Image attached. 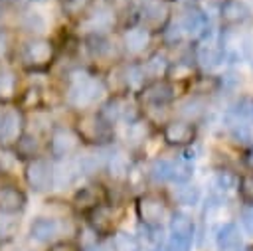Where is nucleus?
<instances>
[{
  "label": "nucleus",
  "instance_id": "nucleus-16",
  "mask_svg": "<svg viewBox=\"0 0 253 251\" xmlns=\"http://www.w3.org/2000/svg\"><path fill=\"white\" fill-rule=\"evenodd\" d=\"M204 111H206V103H204V99L202 97H190L188 101H184L182 105H180V117L184 119V121H188V123H194V121H198L202 115H204Z\"/></svg>",
  "mask_w": 253,
  "mask_h": 251
},
{
  "label": "nucleus",
  "instance_id": "nucleus-23",
  "mask_svg": "<svg viewBox=\"0 0 253 251\" xmlns=\"http://www.w3.org/2000/svg\"><path fill=\"white\" fill-rule=\"evenodd\" d=\"M16 227H18L16 215L10 211H0V241L10 239L16 233Z\"/></svg>",
  "mask_w": 253,
  "mask_h": 251
},
{
  "label": "nucleus",
  "instance_id": "nucleus-3",
  "mask_svg": "<svg viewBox=\"0 0 253 251\" xmlns=\"http://www.w3.org/2000/svg\"><path fill=\"white\" fill-rule=\"evenodd\" d=\"M166 213V204L156 194H146L138 202V215L144 221V225H160Z\"/></svg>",
  "mask_w": 253,
  "mask_h": 251
},
{
  "label": "nucleus",
  "instance_id": "nucleus-19",
  "mask_svg": "<svg viewBox=\"0 0 253 251\" xmlns=\"http://www.w3.org/2000/svg\"><path fill=\"white\" fill-rule=\"evenodd\" d=\"M194 174V164L184 160V158H176L172 160V180L170 182H176V184H186L190 182Z\"/></svg>",
  "mask_w": 253,
  "mask_h": 251
},
{
  "label": "nucleus",
  "instance_id": "nucleus-17",
  "mask_svg": "<svg viewBox=\"0 0 253 251\" xmlns=\"http://www.w3.org/2000/svg\"><path fill=\"white\" fill-rule=\"evenodd\" d=\"M170 233L194 237V221H192V217L188 213H184V211H174L172 217H170Z\"/></svg>",
  "mask_w": 253,
  "mask_h": 251
},
{
  "label": "nucleus",
  "instance_id": "nucleus-20",
  "mask_svg": "<svg viewBox=\"0 0 253 251\" xmlns=\"http://www.w3.org/2000/svg\"><path fill=\"white\" fill-rule=\"evenodd\" d=\"M150 176L154 182H170L172 180V160L158 158L150 164Z\"/></svg>",
  "mask_w": 253,
  "mask_h": 251
},
{
  "label": "nucleus",
  "instance_id": "nucleus-10",
  "mask_svg": "<svg viewBox=\"0 0 253 251\" xmlns=\"http://www.w3.org/2000/svg\"><path fill=\"white\" fill-rule=\"evenodd\" d=\"M123 43H125V49L132 55L140 53L146 49V45L150 43V32L144 28V26H136V28H128L123 36Z\"/></svg>",
  "mask_w": 253,
  "mask_h": 251
},
{
  "label": "nucleus",
  "instance_id": "nucleus-28",
  "mask_svg": "<svg viewBox=\"0 0 253 251\" xmlns=\"http://www.w3.org/2000/svg\"><path fill=\"white\" fill-rule=\"evenodd\" d=\"M239 192H241L243 200H247V202L253 204V174H245L239 180Z\"/></svg>",
  "mask_w": 253,
  "mask_h": 251
},
{
  "label": "nucleus",
  "instance_id": "nucleus-12",
  "mask_svg": "<svg viewBox=\"0 0 253 251\" xmlns=\"http://www.w3.org/2000/svg\"><path fill=\"white\" fill-rule=\"evenodd\" d=\"M79 132L91 142H99L105 134V123L99 117H83L79 121Z\"/></svg>",
  "mask_w": 253,
  "mask_h": 251
},
{
  "label": "nucleus",
  "instance_id": "nucleus-9",
  "mask_svg": "<svg viewBox=\"0 0 253 251\" xmlns=\"http://www.w3.org/2000/svg\"><path fill=\"white\" fill-rule=\"evenodd\" d=\"M215 245L219 251H235L241 245V231L233 221L219 225L215 233Z\"/></svg>",
  "mask_w": 253,
  "mask_h": 251
},
{
  "label": "nucleus",
  "instance_id": "nucleus-27",
  "mask_svg": "<svg viewBox=\"0 0 253 251\" xmlns=\"http://www.w3.org/2000/svg\"><path fill=\"white\" fill-rule=\"evenodd\" d=\"M168 73L172 75V79H188V77L194 75L192 67L188 63H184V61H176V65H170Z\"/></svg>",
  "mask_w": 253,
  "mask_h": 251
},
{
  "label": "nucleus",
  "instance_id": "nucleus-31",
  "mask_svg": "<svg viewBox=\"0 0 253 251\" xmlns=\"http://www.w3.org/2000/svg\"><path fill=\"white\" fill-rule=\"evenodd\" d=\"M51 251H77V249L71 243H57V245L51 247Z\"/></svg>",
  "mask_w": 253,
  "mask_h": 251
},
{
  "label": "nucleus",
  "instance_id": "nucleus-2",
  "mask_svg": "<svg viewBox=\"0 0 253 251\" xmlns=\"http://www.w3.org/2000/svg\"><path fill=\"white\" fill-rule=\"evenodd\" d=\"M196 138V126L194 123H188L184 119L168 121L164 126V140L172 146H186L194 142Z\"/></svg>",
  "mask_w": 253,
  "mask_h": 251
},
{
  "label": "nucleus",
  "instance_id": "nucleus-8",
  "mask_svg": "<svg viewBox=\"0 0 253 251\" xmlns=\"http://www.w3.org/2000/svg\"><path fill=\"white\" fill-rule=\"evenodd\" d=\"M223 57H225V47L221 43H217V42H206L204 45H200L198 55H196V59L200 61V65L204 69H208V71L219 67L221 61H223Z\"/></svg>",
  "mask_w": 253,
  "mask_h": 251
},
{
  "label": "nucleus",
  "instance_id": "nucleus-30",
  "mask_svg": "<svg viewBox=\"0 0 253 251\" xmlns=\"http://www.w3.org/2000/svg\"><path fill=\"white\" fill-rule=\"evenodd\" d=\"M241 223H243V229L247 231V235L253 237V204H249L243 213H241Z\"/></svg>",
  "mask_w": 253,
  "mask_h": 251
},
{
  "label": "nucleus",
  "instance_id": "nucleus-18",
  "mask_svg": "<svg viewBox=\"0 0 253 251\" xmlns=\"http://www.w3.org/2000/svg\"><path fill=\"white\" fill-rule=\"evenodd\" d=\"M200 196H202L200 188L196 184H190V182L178 184V188L174 190V198L182 206H196L200 202Z\"/></svg>",
  "mask_w": 253,
  "mask_h": 251
},
{
  "label": "nucleus",
  "instance_id": "nucleus-25",
  "mask_svg": "<svg viewBox=\"0 0 253 251\" xmlns=\"http://www.w3.org/2000/svg\"><path fill=\"white\" fill-rule=\"evenodd\" d=\"M109 170H111V176H115V178L126 176V172H128V160H126V156L123 152L113 154L111 160H109Z\"/></svg>",
  "mask_w": 253,
  "mask_h": 251
},
{
  "label": "nucleus",
  "instance_id": "nucleus-32",
  "mask_svg": "<svg viewBox=\"0 0 253 251\" xmlns=\"http://www.w3.org/2000/svg\"><path fill=\"white\" fill-rule=\"evenodd\" d=\"M85 251H109L105 245H91V247H87Z\"/></svg>",
  "mask_w": 253,
  "mask_h": 251
},
{
  "label": "nucleus",
  "instance_id": "nucleus-33",
  "mask_svg": "<svg viewBox=\"0 0 253 251\" xmlns=\"http://www.w3.org/2000/svg\"><path fill=\"white\" fill-rule=\"evenodd\" d=\"M162 2H168V0H162Z\"/></svg>",
  "mask_w": 253,
  "mask_h": 251
},
{
  "label": "nucleus",
  "instance_id": "nucleus-4",
  "mask_svg": "<svg viewBox=\"0 0 253 251\" xmlns=\"http://www.w3.org/2000/svg\"><path fill=\"white\" fill-rule=\"evenodd\" d=\"M180 28H182L184 34H188L192 38H208V34H210V18H208V14L204 10L194 6L184 14V18L180 22Z\"/></svg>",
  "mask_w": 253,
  "mask_h": 251
},
{
  "label": "nucleus",
  "instance_id": "nucleus-26",
  "mask_svg": "<svg viewBox=\"0 0 253 251\" xmlns=\"http://www.w3.org/2000/svg\"><path fill=\"white\" fill-rule=\"evenodd\" d=\"M192 239H194V237H186V235H174V233H170L164 251H190V247H192Z\"/></svg>",
  "mask_w": 253,
  "mask_h": 251
},
{
  "label": "nucleus",
  "instance_id": "nucleus-11",
  "mask_svg": "<svg viewBox=\"0 0 253 251\" xmlns=\"http://www.w3.org/2000/svg\"><path fill=\"white\" fill-rule=\"evenodd\" d=\"M57 233H59V223L51 217H38L30 227V235L40 243L51 241Z\"/></svg>",
  "mask_w": 253,
  "mask_h": 251
},
{
  "label": "nucleus",
  "instance_id": "nucleus-13",
  "mask_svg": "<svg viewBox=\"0 0 253 251\" xmlns=\"http://www.w3.org/2000/svg\"><path fill=\"white\" fill-rule=\"evenodd\" d=\"M77 140H79L77 134H73V132L67 130V128H61V130H57V132L53 134L51 148H53V152H55L57 156H65V154H69L71 150H75Z\"/></svg>",
  "mask_w": 253,
  "mask_h": 251
},
{
  "label": "nucleus",
  "instance_id": "nucleus-22",
  "mask_svg": "<svg viewBox=\"0 0 253 251\" xmlns=\"http://www.w3.org/2000/svg\"><path fill=\"white\" fill-rule=\"evenodd\" d=\"M227 126H229V134H231V138L235 142H239V144H251L253 142L251 125H247V123H231Z\"/></svg>",
  "mask_w": 253,
  "mask_h": 251
},
{
  "label": "nucleus",
  "instance_id": "nucleus-29",
  "mask_svg": "<svg viewBox=\"0 0 253 251\" xmlns=\"http://www.w3.org/2000/svg\"><path fill=\"white\" fill-rule=\"evenodd\" d=\"M146 134H148V126H146V123H132V125L128 126V136H130V140H134V142L144 140Z\"/></svg>",
  "mask_w": 253,
  "mask_h": 251
},
{
  "label": "nucleus",
  "instance_id": "nucleus-5",
  "mask_svg": "<svg viewBox=\"0 0 253 251\" xmlns=\"http://www.w3.org/2000/svg\"><path fill=\"white\" fill-rule=\"evenodd\" d=\"M174 97V89L166 81H154L142 89V103L150 107H166Z\"/></svg>",
  "mask_w": 253,
  "mask_h": 251
},
{
  "label": "nucleus",
  "instance_id": "nucleus-7",
  "mask_svg": "<svg viewBox=\"0 0 253 251\" xmlns=\"http://www.w3.org/2000/svg\"><path fill=\"white\" fill-rule=\"evenodd\" d=\"M142 22H144V28L150 32V30H162L168 22V8L162 0H156V2H150L144 6L142 10Z\"/></svg>",
  "mask_w": 253,
  "mask_h": 251
},
{
  "label": "nucleus",
  "instance_id": "nucleus-15",
  "mask_svg": "<svg viewBox=\"0 0 253 251\" xmlns=\"http://www.w3.org/2000/svg\"><path fill=\"white\" fill-rule=\"evenodd\" d=\"M168 67H170V63H168V59H166L164 53H154V55H150L148 61L142 65L144 75L150 77V79H156V81H160V77H164V75L168 73Z\"/></svg>",
  "mask_w": 253,
  "mask_h": 251
},
{
  "label": "nucleus",
  "instance_id": "nucleus-21",
  "mask_svg": "<svg viewBox=\"0 0 253 251\" xmlns=\"http://www.w3.org/2000/svg\"><path fill=\"white\" fill-rule=\"evenodd\" d=\"M113 247H115V251H140V241L132 233L119 231L113 239Z\"/></svg>",
  "mask_w": 253,
  "mask_h": 251
},
{
  "label": "nucleus",
  "instance_id": "nucleus-1",
  "mask_svg": "<svg viewBox=\"0 0 253 251\" xmlns=\"http://www.w3.org/2000/svg\"><path fill=\"white\" fill-rule=\"evenodd\" d=\"M101 85L89 77V75H81L77 77L71 87H69V101L75 105V107H85V105H91L101 93Z\"/></svg>",
  "mask_w": 253,
  "mask_h": 251
},
{
  "label": "nucleus",
  "instance_id": "nucleus-24",
  "mask_svg": "<svg viewBox=\"0 0 253 251\" xmlns=\"http://www.w3.org/2000/svg\"><path fill=\"white\" fill-rule=\"evenodd\" d=\"M213 184L217 190L221 192H229L237 186V176L231 172V170H219L215 172V178H213Z\"/></svg>",
  "mask_w": 253,
  "mask_h": 251
},
{
  "label": "nucleus",
  "instance_id": "nucleus-14",
  "mask_svg": "<svg viewBox=\"0 0 253 251\" xmlns=\"http://www.w3.org/2000/svg\"><path fill=\"white\" fill-rule=\"evenodd\" d=\"M53 182V172L51 168L45 164V162H36L32 166V172H30V184L34 186V190H47Z\"/></svg>",
  "mask_w": 253,
  "mask_h": 251
},
{
  "label": "nucleus",
  "instance_id": "nucleus-6",
  "mask_svg": "<svg viewBox=\"0 0 253 251\" xmlns=\"http://www.w3.org/2000/svg\"><path fill=\"white\" fill-rule=\"evenodd\" d=\"M219 14H221V20L225 24L235 26V24H243L245 20H249L251 8L247 6L245 0H223Z\"/></svg>",
  "mask_w": 253,
  "mask_h": 251
}]
</instances>
